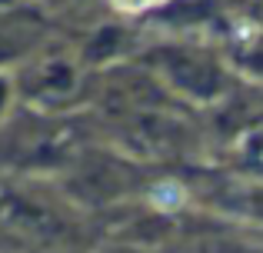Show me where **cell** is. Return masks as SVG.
<instances>
[{
	"label": "cell",
	"instance_id": "1",
	"mask_svg": "<svg viewBox=\"0 0 263 253\" xmlns=\"http://www.w3.org/2000/svg\"><path fill=\"white\" fill-rule=\"evenodd\" d=\"M150 203L157 210H180L186 203V187L177 180H160L150 187Z\"/></svg>",
	"mask_w": 263,
	"mask_h": 253
},
{
	"label": "cell",
	"instance_id": "2",
	"mask_svg": "<svg viewBox=\"0 0 263 253\" xmlns=\"http://www.w3.org/2000/svg\"><path fill=\"white\" fill-rule=\"evenodd\" d=\"M110 4H114L117 10H123V13H140V10H147V7L163 4V0H110Z\"/></svg>",
	"mask_w": 263,
	"mask_h": 253
}]
</instances>
